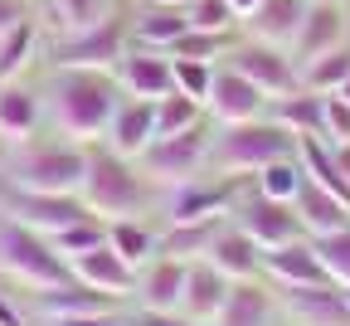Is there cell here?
<instances>
[{"instance_id":"f1b7e54d","label":"cell","mask_w":350,"mask_h":326,"mask_svg":"<svg viewBox=\"0 0 350 326\" xmlns=\"http://www.w3.org/2000/svg\"><path fill=\"white\" fill-rule=\"evenodd\" d=\"M185 29H190L185 5H146V15L131 25V34H137L146 49H161V54H170V44L180 39Z\"/></svg>"},{"instance_id":"60d3db41","label":"cell","mask_w":350,"mask_h":326,"mask_svg":"<svg viewBox=\"0 0 350 326\" xmlns=\"http://www.w3.org/2000/svg\"><path fill=\"white\" fill-rule=\"evenodd\" d=\"M103 20V0H59V25L64 29H88Z\"/></svg>"},{"instance_id":"ab89813d","label":"cell","mask_w":350,"mask_h":326,"mask_svg":"<svg viewBox=\"0 0 350 326\" xmlns=\"http://www.w3.org/2000/svg\"><path fill=\"white\" fill-rule=\"evenodd\" d=\"M185 15H190V29H214V34H229L239 25L229 0H185Z\"/></svg>"},{"instance_id":"83f0119b","label":"cell","mask_w":350,"mask_h":326,"mask_svg":"<svg viewBox=\"0 0 350 326\" xmlns=\"http://www.w3.org/2000/svg\"><path fill=\"white\" fill-rule=\"evenodd\" d=\"M219 224H224V219L170 224L165 234L156 239V253H165V258H180V263H195V258H204V253H209V244H214V234H219Z\"/></svg>"},{"instance_id":"f546056e","label":"cell","mask_w":350,"mask_h":326,"mask_svg":"<svg viewBox=\"0 0 350 326\" xmlns=\"http://www.w3.org/2000/svg\"><path fill=\"white\" fill-rule=\"evenodd\" d=\"M34 127H39V98L29 88L5 83L0 88V136H5V142H25Z\"/></svg>"},{"instance_id":"ffe728a7","label":"cell","mask_w":350,"mask_h":326,"mask_svg":"<svg viewBox=\"0 0 350 326\" xmlns=\"http://www.w3.org/2000/svg\"><path fill=\"white\" fill-rule=\"evenodd\" d=\"M180 292H185V263L156 253L151 263L137 268V297L151 312H180Z\"/></svg>"},{"instance_id":"603a6c76","label":"cell","mask_w":350,"mask_h":326,"mask_svg":"<svg viewBox=\"0 0 350 326\" xmlns=\"http://www.w3.org/2000/svg\"><path fill=\"white\" fill-rule=\"evenodd\" d=\"M306 5H312V0H258V10H253V15H243V25H248V34H253V39L287 49V44L297 39V29H301Z\"/></svg>"},{"instance_id":"6da1fadb","label":"cell","mask_w":350,"mask_h":326,"mask_svg":"<svg viewBox=\"0 0 350 326\" xmlns=\"http://www.w3.org/2000/svg\"><path fill=\"white\" fill-rule=\"evenodd\" d=\"M49 98H54V117L68 136H98V131H107V122L122 103V83L107 68H59Z\"/></svg>"},{"instance_id":"816d5d0a","label":"cell","mask_w":350,"mask_h":326,"mask_svg":"<svg viewBox=\"0 0 350 326\" xmlns=\"http://www.w3.org/2000/svg\"><path fill=\"white\" fill-rule=\"evenodd\" d=\"M340 292H345V307H350V288H340Z\"/></svg>"},{"instance_id":"836d02e7","label":"cell","mask_w":350,"mask_h":326,"mask_svg":"<svg viewBox=\"0 0 350 326\" xmlns=\"http://www.w3.org/2000/svg\"><path fill=\"white\" fill-rule=\"evenodd\" d=\"M29 49H34V25L20 20L15 29L0 34V83H15L29 64Z\"/></svg>"},{"instance_id":"e0dca14e","label":"cell","mask_w":350,"mask_h":326,"mask_svg":"<svg viewBox=\"0 0 350 326\" xmlns=\"http://www.w3.org/2000/svg\"><path fill=\"white\" fill-rule=\"evenodd\" d=\"M224 297H229V277L219 273L209 258L185 263V292H180V312H185L190 321L209 326V321L219 316V307H224Z\"/></svg>"},{"instance_id":"d4e9b609","label":"cell","mask_w":350,"mask_h":326,"mask_svg":"<svg viewBox=\"0 0 350 326\" xmlns=\"http://www.w3.org/2000/svg\"><path fill=\"white\" fill-rule=\"evenodd\" d=\"M268 117L278 127H287L292 136H326V92L292 88V92H282V98H273Z\"/></svg>"},{"instance_id":"ba28073f","label":"cell","mask_w":350,"mask_h":326,"mask_svg":"<svg viewBox=\"0 0 350 326\" xmlns=\"http://www.w3.org/2000/svg\"><path fill=\"white\" fill-rule=\"evenodd\" d=\"M229 68H239L262 98H282V92L301 88V68L292 64L287 49H278V44H262V39H248V44H234L229 49Z\"/></svg>"},{"instance_id":"5b68a950","label":"cell","mask_w":350,"mask_h":326,"mask_svg":"<svg viewBox=\"0 0 350 326\" xmlns=\"http://www.w3.org/2000/svg\"><path fill=\"white\" fill-rule=\"evenodd\" d=\"M83 171H88L83 147H34L10 166V180L25 185V190H44V195H78Z\"/></svg>"},{"instance_id":"74e56055","label":"cell","mask_w":350,"mask_h":326,"mask_svg":"<svg viewBox=\"0 0 350 326\" xmlns=\"http://www.w3.org/2000/svg\"><path fill=\"white\" fill-rule=\"evenodd\" d=\"M317 253H321V263H326V277H331V283L350 288V224L336 229V234H321V239H317Z\"/></svg>"},{"instance_id":"8d00e7d4","label":"cell","mask_w":350,"mask_h":326,"mask_svg":"<svg viewBox=\"0 0 350 326\" xmlns=\"http://www.w3.org/2000/svg\"><path fill=\"white\" fill-rule=\"evenodd\" d=\"M234 44H229V34H214V29H185L180 39L170 44V59H204V64H214L219 54H229Z\"/></svg>"},{"instance_id":"d6986e66","label":"cell","mask_w":350,"mask_h":326,"mask_svg":"<svg viewBox=\"0 0 350 326\" xmlns=\"http://www.w3.org/2000/svg\"><path fill=\"white\" fill-rule=\"evenodd\" d=\"M239 190L234 185H200V180H185V185H170V224H195V219H224V210H234Z\"/></svg>"},{"instance_id":"d6a6232c","label":"cell","mask_w":350,"mask_h":326,"mask_svg":"<svg viewBox=\"0 0 350 326\" xmlns=\"http://www.w3.org/2000/svg\"><path fill=\"white\" fill-rule=\"evenodd\" d=\"M345 78H350V44H340V49H331L301 68V88H312V92H336Z\"/></svg>"},{"instance_id":"bcb514c9","label":"cell","mask_w":350,"mask_h":326,"mask_svg":"<svg viewBox=\"0 0 350 326\" xmlns=\"http://www.w3.org/2000/svg\"><path fill=\"white\" fill-rule=\"evenodd\" d=\"M0 326H25V316H20V312H15L5 297H0Z\"/></svg>"},{"instance_id":"7c38bea8","label":"cell","mask_w":350,"mask_h":326,"mask_svg":"<svg viewBox=\"0 0 350 326\" xmlns=\"http://www.w3.org/2000/svg\"><path fill=\"white\" fill-rule=\"evenodd\" d=\"M262 273H268L278 288H312V283H326V263H321L312 234L287 239V244H278V249H262Z\"/></svg>"},{"instance_id":"f35d334b","label":"cell","mask_w":350,"mask_h":326,"mask_svg":"<svg viewBox=\"0 0 350 326\" xmlns=\"http://www.w3.org/2000/svg\"><path fill=\"white\" fill-rule=\"evenodd\" d=\"M170 73H175V92H185V98H195L204 108L209 83H214V64H204V59H170Z\"/></svg>"},{"instance_id":"f6af8a7d","label":"cell","mask_w":350,"mask_h":326,"mask_svg":"<svg viewBox=\"0 0 350 326\" xmlns=\"http://www.w3.org/2000/svg\"><path fill=\"white\" fill-rule=\"evenodd\" d=\"M25 20V0H0V34Z\"/></svg>"},{"instance_id":"c3c4849f","label":"cell","mask_w":350,"mask_h":326,"mask_svg":"<svg viewBox=\"0 0 350 326\" xmlns=\"http://www.w3.org/2000/svg\"><path fill=\"white\" fill-rule=\"evenodd\" d=\"M229 5H234V15L243 20V15H253V10H258V0H229Z\"/></svg>"},{"instance_id":"ac0fdd59","label":"cell","mask_w":350,"mask_h":326,"mask_svg":"<svg viewBox=\"0 0 350 326\" xmlns=\"http://www.w3.org/2000/svg\"><path fill=\"white\" fill-rule=\"evenodd\" d=\"M151 142H156V103H146V98L117 103V112L107 122V147L131 161V156H142Z\"/></svg>"},{"instance_id":"7dc6e473","label":"cell","mask_w":350,"mask_h":326,"mask_svg":"<svg viewBox=\"0 0 350 326\" xmlns=\"http://www.w3.org/2000/svg\"><path fill=\"white\" fill-rule=\"evenodd\" d=\"M336 161H340V171H345V180H350V142H336Z\"/></svg>"},{"instance_id":"2e32d148","label":"cell","mask_w":350,"mask_h":326,"mask_svg":"<svg viewBox=\"0 0 350 326\" xmlns=\"http://www.w3.org/2000/svg\"><path fill=\"white\" fill-rule=\"evenodd\" d=\"M117 83L126 88V98H165V92H175V73H170V54L161 49H142V54H122L117 64Z\"/></svg>"},{"instance_id":"3957f363","label":"cell","mask_w":350,"mask_h":326,"mask_svg":"<svg viewBox=\"0 0 350 326\" xmlns=\"http://www.w3.org/2000/svg\"><path fill=\"white\" fill-rule=\"evenodd\" d=\"M78 195L103 219H131L146 205V185L126 166V156H117L107 147V151H88V171H83V190Z\"/></svg>"},{"instance_id":"cb8c5ba5","label":"cell","mask_w":350,"mask_h":326,"mask_svg":"<svg viewBox=\"0 0 350 326\" xmlns=\"http://www.w3.org/2000/svg\"><path fill=\"white\" fill-rule=\"evenodd\" d=\"M297 166L312 185H321V190H331L336 200L350 205V180L336 161V142H326V136H297Z\"/></svg>"},{"instance_id":"f907efd6","label":"cell","mask_w":350,"mask_h":326,"mask_svg":"<svg viewBox=\"0 0 350 326\" xmlns=\"http://www.w3.org/2000/svg\"><path fill=\"white\" fill-rule=\"evenodd\" d=\"M336 92H340V98H345V103H350V78H345V83H340V88H336Z\"/></svg>"},{"instance_id":"ee69618b","label":"cell","mask_w":350,"mask_h":326,"mask_svg":"<svg viewBox=\"0 0 350 326\" xmlns=\"http://www.w3.org/2000/svg\"><path fill=\"white\" fill-rule=\"evenodd\" d=\"M49 326H126L122 316H112V307H103V312H78V316H59V321H49Z\"/></svg>"},{"instance_id":"5bb4252c","label":"cell","mask_w":350,"mask_h":326,"mask_svg":"<svg viewBox=\"0 0 350 326\" xmlns=\"http://www.w3.org/2000/svg\"><path fill=\"white\" fill-rule=\"evenodd\" d=\"M68 268H73L78 283L98 288V292H107V297H131V292H137V268H131L112 244H98V249L68 258Z\"/></svg>"},{"instance_id":"d590c367","label":"cell","mask_w":350,"mask_h":326,"mask_svg":"<svg viewBox=\"0 0 350 326\" xmlns=\"http://www.w3.org/2000/svg\"><path fill=\"white\" fill-rule=\"evenodd\" d=\"M49 244H54L64 258H78V253H88V249L107 244V224H98V214H88V219H78V224L59 229V234H49Z\"/></svg>"},{"instance_id":"4dcf8cb0","label":"cell","mask_w":350,"mask_h":326,"mask_svg":"<svg viewBox=\"0 0 350 326\" xmlns=\"http://www.w3.org/2000/svg\"><path fill=\"white\" fill-rule=\"evenodd\" d=\"M107 244H112L131 268H142V263L156 258V234H151L146 224H137V219H107Z\"/></svg>"},{"instance_id":"7bdbcfd3","label":"cell","mask_w":350,"mask_h":326,"mask_svg":"<svg viewBox=\"0 0 350 326\" xmlns=\"http://www.w3.org/2000/svg\"><path fill=\"white\" fill-rule=\"evenodd\" d=\"M126 326H200V321H190L185 312H151V307H142Z\"/></svg>"},{"instance_id":"4fadbf2b","label":"cell","mask_w":350,"mask_h":326,"mask_svg":"<svg viewBox=\"0 0 350 326\" xmlns=\"http://www.w3.org/2000/svg\"><path fill=\"white\" fill-rule=\"evenodd\" d=\"M282 307L297 326H350V307L340 283H312V288H282Z\"/></svg>"},{"instance_id":"9a60e30c","label":"cell","mask_w":350,"mask_h":326,"mask_svg":"<svg viewBox=\"0 0 350 326\" xmlns=\"http://www.w3.org/2000/svg\"><path fill=\"white\" fill-rule=\"evenodd\" d=\"M204 108L224 122V127H234V122H253V117H262V108H268V98L239 73V68H214V83H209V98H204Z\"/></svg>"},{"instance_id":"1f68e13d","label":"cell","mask_w":350,"mask_h":326,"mask_svg":"<svg viewBox=\"0 0 350 326\" xmlns=\"http://www.w3.org/2000/svg\"><path fill=\"white\" fill-rule=\"evenodd\" d=\"M253 180H258V195H268V200H282V205H292L306 175H301L297 156H282V161H273V166H262Z\"/></svg>"},{"instance_id":"9c48e42d","label":"cell","mask_w":350,"mask_h":326,"mask_svg":"<svg viewBox=\"0 0 350 326\" xmlns=\"http://www.w3.org/2000/svg\"><path fill=\"white\" fill-rule=\"evenodd\" d=\"M146 161V175L161 180V185H185L200 175V166L209 161V136L200 127L190 131H175V136H156V142L142 151Z\"/></svg>"},{"instance_id":"7402d4cb","label":"cell","mask_w":350,"mask_h":326,"mask_svg":"<svg viewBox=\"0 0 350 326\" xmlns=\"http://www.w3.org/2000/svg\"><path fill=\"white\" fill-rule=\"evenodd\" d=\"M204 258L224 273L229 283H243V277H258L262 273V249L243 234L239 224H219V234H214V244H209Z\"/></svg>"},{"instance_id":"b9f144b4","label":"cell","mask_w":350,"mask_h":326,"mask_svg":"<svg viewBox=\"0 0 350 326\" xmlns=\"http://www.w3.org/2000/svg\"><path fill=\"white\" fill-rule=\"evenodd\" d=\"M326 142H350V103L340 92H326Z\"/></svg>"},{"instance_id":"8992f818","label":"cell","mask_w":350,"mask_h":326,"mask_svg":"<svg viewBox=\"0 0 350 326\" xmlns=\"http://www.w3.org/2000/svg\"><path fill=\"white\" fill-rule=\"evenodd\" d=\"M0 205H5V219L34 229V234H44V239L93 214L83 205V195H44V190H25V185H15V180L0 190Z\"/></svg>"},{"instance_id":"4316f807","label":"cell","mask_w":350,"mask_h":326,"mask_svg":"<svg viewBox=\"0 0 350 326\" xmlns=\"http://www.w3.org/2000/svg\"><path fill=\"white\" fill-rule=\"evenodd\" d=\"M112 302H117V297H107V292H98V288L78 283V277H68V283H59V288H39V312L49 316V321L78 316V312H103V307H112Z\"/></svg>"},{"instance_id":"e575fe53","label":"cell","mask_w":350,"mask_h":326,"mask_svg":"<svg viewBox=\"0 0 350 326\" xmlns=\"http://www.w3.org/2000/svg\"><path fill=\"white\" fill-rule=\"evenodd\" d=\"M200 127V103L185 98V92H165L156 98V136H175V131H190Z\"/></svg>"},{"instance_id":"484cf974","label":"cell","mask_w":350,"mask_h":326,"mask_svg":"<svg viewBox=\"0 0 350 326\" xmlns=\"http://www.w3.org/2000/svg\"><path fill=\"white\" fill-rule=\"evenodd\" d=\"M292 210H297L301 229H306L312 239L336 234V229H345V224H350V205H345V200H336L331 190H321V185H312V180H301V190H297Z\"/></svg>"},{"instance_id":"277c9868","label":"cell","mask_w":350,"mask_h":326,"mask_svg":"<svg viewBox=\"0 0 350 326\" xmlns=\"http://www.w3.org/2000/svg\"><path fill=\"white\" fill-rule=\"evenodd\" d=\"M0 268H5L15 283H25V288H59V283H68L73 277V268H68V258L44 239V234H34V229H25V224H15V219H5L0 224Z\"/></svg>"},{"instance_id":"44dd1931","label":"cell","mask_w":350,"mask_h":326,"mask_svg":"<svg viewBox=\"0 0 350 326\" xmlns=\"http://www.w3.org/2000/svg\"><path fill=\"white\" fill-rule=\"evenodd\" d=\"M273 316H278V297L258 277H243V283H229V297L209 326H273Z\"/></svg>"},{"instance_id":"52a82bcc","label":"cell","mask_w":350,"mask_h":326,"mask_svg":"<svg viewBox=\"0 0 350 326\" xmlns=\"http://www.w3.org/2000/svg\"><path fill=\"white\" fill-rule=\"evenodd\" d=\"M126 54V25L122 15H103L98 25H88V29H68L64 44L54 49V64L59 68H117Z\"/></svg>"},{"instance_id":"30bf717a","label":"cell","mask_w":350,"mask_h":326,"mask_svg":"<svg viewBox=\"0 0 350 326\" xmlns=\"http://www.w3.org/2000/svg\"><path fill=\"white\" fill-rule=\"evenodd\" d=\"M345 34H350L345 0H312V5H306V15H301L297 39L287 44V54H292V64H297V68H306L312 59H321V54L340 49Z\"/></svg>"},{"instance_id":"7a4b0ae2","label":"cell","mask_w":350,"mask_h":326,"mask_svg":"<svg viewBox=\"0 0 350 326\" xmlns=\"http://www.w3.org/2000/svg\"><path fill=\"white\" fill-rule=\"evenodd\" d=\"M282 156H297V136L287 127H278L273 117L234 122L209 142V161L224 175H258L262 166H273Z\"/></svg>"},{"instance_id":"681fc988","label":"cell","mask_w":350,"mask_h":326,"mask_svg":"<svg viewBox=\"0 0 350 326\" xmlns=\"http://www.w3.org/2000/svg\"><path fill=\"white\" fill-rule=\"evenodd\" d=\"M146 5H185V0H146Z\"/></svg>"},{"instance_id":"8fae6325","label":"cell","mask_w":350,"mask_h":326,"mask_svg":"<svg viewBox=\"0 0 350 326\" xmlns=\"http://www.w3.org/2000/svg\"><path fill=\"white\" fill-rule=\"evenodd\" d=\"M234 224L243 229V234L258 244V249H278V244H287V239H301L306 229H301V219H297V210L292 205H282V200H268V195H243V200H234Z\"/></svg>"}]
</instances>
